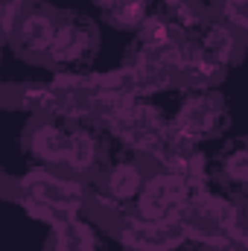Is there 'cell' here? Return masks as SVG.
Returning <instances> with one entry per match:
<instances>
[{
	"label": "cell",
	"instance_id": "4fadbf2b",
	"mask_svg": "<svg viewBox=\"0 0 248 251\" xmlns=\"http://www.w3.org/2000/svg\"><path fill=\"white\" fill-rule=\"evenodd\" d=\"M123 67L128 70V76H131V85H134L137 97H143V100H149V97L167 91V88L173 85V79H175V76L167 70V64L161 62L152 50H146V47H140V44L128 53V59L123 62Z\"/></svg>",
	"mask_w": 248,
	"mask_h": 251
},
{
	"label": "cell",
	"instance_id": "7a4b0ae2",
	"mask_svg": "<svg viewBox=\"0 0 248 251\" xmlns=\"http://www.w3.org/2000/svg\"><path fill=\"white\" fill-rule=\"evenodd\" d=\"M246 219L248 207L243 196L219 193L210 184H204V187H196L193 193L184 216H181V228H184L190 246L207 251H225L240 237Z\"/></svg>",
	"mask_w": 248,
	"mask_h": 251
},
{
	"label": "cell",
	"instance_id": "ac0fdd59",
	"mask_svg": "<svg viewBox=\"0 0 248 251\" xmlns=\"http://www.w3.org/2000/svg\"><path fill=\"white\" fill-rule=\"evenodd\" d=\"M225 251H243V249H237V246H231V249H225Z\"/></svg>",
	"mask_w": 248,
	"mask_h": 251
},
{
	"label": "cell",
	"instance_id": "e0dca14e",
	"mask_svg": "<svg viewBox=\"0 0 248 251\" xmlns=\"http://www.w3.org/2000/svg\"><path fill=\"white\" fill-rule=\"evenodd\" d=\"M234 246L243 249V251H248V219H246V225H243V231H240V237L234 240Z\"/></svg>",
	"mask_w": 248,
	"mask_h": 251
},
{
	"label": "cell",
	"instance_id": "9a60e30c",
	"mask_svg": "<svg viewBox=\"0 0 248 251\" xmlns=\"http://www.w3.org/2000/svg\"><path fill=\"white\" fill-rule=\"evenodd\" d=\"M213 170L219 173V178L237 196H246L248 193V140H234V143L222 146V152L213 161Z\"/></svg>",
	"mask_w": 248,
	"mask_h": 251
},
{
	"label": "cell",
	"instance_id": "3957f363",
	"mask_svg": "<svg viewBox=\"0 0 248 251\" xmlns=\"http://www.w3.org/2000/svg\"><path fill=\"white\" fill-rule=\"evenodd\" d=\"M99 126L128 155H149V158H155L173 134L170 114L143 97H134V100L123 102L120 108L105 114L99 120Z\"/></svg>",
	"mask_w": 248,
	"mask_h": 251
},
{
	"label": "cell",
	"instance_id": "7c38bea8",
	"mask_svg": "<svg viewBox=\"0 0 248 251\" xmlns=\"http://www.w3.org/2000/svg\"><path fill=\"white\" fill-rule=\"evenodd\" d=\"M105 161H108V152H105L102 131L91 123H70V152H67L64 173L88 178V176H97L105 167Z\"/></svg>",
	"mask_w": 248,
	"mask_h": 251
},
{
	"label": "cell",
	"instance_id": "8992f818",
	"mask_svg": "<svg viewBox=\"0 0 248 251\" xmlns=\"http://www.w3.org/2000/svg\"><path fill=\"white\" fill-rule=\"evenodd\" d=\"M193 193H196V184L187 176L158 167L155 173L146 176V184L140 190L131 213L152 222H181Z\"/></svg>",
	"mask_w": 248,
	"mask_h": 251
},
{
	"label": "cell",
	"instance_id": "9c48e42d",
	"mask_svg": "<svg viewBox=\"0 0 248 251\" xmlns=\"http://www.w3.org/2000/svg\"><path fill=\"white\" fill-rule=\"evenodd\" d=\"M117 243L123 251H181L190 246L181 222H152L134 213L120 216Z\"/></svg>",
	"mask_w": 248,
	"mask_h": 251
},
{
	"label": "cell",
	"instance_id": "277c9868",
	"mask_svg": "<svg viewBox=\"0 0 248 251\" xmlns=\"http://www.w3.org/2000/svg\"><path fill=\"white\" fill-rule=\"evenodd\" d=\"M173 131L193 143H210L231 128L228 100L213 88H190L170 114Z\"/></svg>",
	"mask_w": 248,
	"mask_h": 251
},
{
	"label": "cell",
	"instance_id": "6da1fadb",
	"mask_svg": "<svg viewBox=\"0 0 248 251\" xmlns=\"http://www.w3.org/2000/svg\"><path fill=\"white\" fill-rule=\"evenodd\" d=\"M88 196L91 187L85 184V178L50 167H32L15 181V199L21 201L24 213L50 228L82 216Z\"/></svg>",
	"mask_w": 248,
	"mask_h": 251
},
{
	"label": "cell",
	"instance_id": "30bf717a",
	"mask_svg": "<svg viewBox=\"0 0 248 251\" xmlns=\"http://www.w3.org/2000/svg\"><path fill=\"white\" fill-rule=\"evenodd\" d=\"M59 24H62V12H56L53 6H44V3H35L18 21L15 32L9 35V44L24 56L47 59L53 50V41L59 35Z\"/></svg>",
	"mask_w": 248,
	"mask_h": 251
},
{
	"label": "cell",
	"instance_id": "52a82bcc",
	"mask_svg": "<svg viewBox=\"0 0 248 251\" xmlns=\"http://www.w3.org/2000/svg\"><path fill=\"white\" fill-rule=\"evenodd\" d=\"M146 184V170L140 167L137 155H120L108 158L105 167L94 176L91 196L105 213H131L140 190Z\"/></svg>",
	"mask_w": 248,
	"mask_h": 251
},
{
	"label": "cell",
	"instance_id": "5b68a950",
	"mask_svg": "<svg viewBox=\"0 0 248 251\" xmlns=\"http://www.w3.org/2000/svg\"><path fill=\"white\" fill-rule=\"evenodd\" d=\"M237 53V29L219 21H204L190 35V64L184 79L190 88H210L213 79H219Z\"/></svg>",
	"mask_w": 248,
	"mask_h": 251
},
{
	"label": "cell",
	"instance_id": "ba28073f",
	"mask_svg": "<svg viewBox=\"0 0 248 251\" xmlns=\"http://www.w3.org/2000/svg\"><path fill=\"white\" fill-rule=\"evenodd\" d=\"M97 50H99V26L82 12H62L59 35H56L47 59L56 67L73 70L76 64L91 62L97 56Z\"/></svg>",
	"mask_w": 248,
	"mask_h": 251
},
{
	"label": "cell",
	"instance_id": "2e32d148",
	"mask_svg": "<svg viewBox=\"0 0 248 251\" xmlns=\"http://www.w3.org/2000/svg\"><path fill=\"white\" fill-rule=\"evenodd\" d=\"M219 15H222V21L228 26H234L237 32L248 35V0H222Z\"/></svg>",
	"mask_w": 248,
	"mask_h": 251
},
{
	"label": "cell",
	"instance_id": "5bb4252c",
	"mask_svg": "<svg viewBox=\"0 0 248 251\" xmlns=\"http://www.w3.org/2000/svg\"><path fill=\"white\" fill-rule=\"evenodd\" d=\"M47 251H108V246L102 240V231L91 219L76 216L50 228Z\"/></svg>",
	"mask_w": 248,
	"mask_h": 251
},
{
	"label": "cell",
	"instance_id": "8fae6325",
	"mask_svg": "<svg viewBox=\"0 0 248 251\" xmlns=\"http://www.w3.org/2000/svg\"><path fill=\"white\" fill-rule=\"evenodd\" d=\"M70 152V123L56 117H41L26 131V155L35 161V167L62 170Z\"/></svg>",
	"mask_w": 248,
	"mask_h": 251
}]
</instances>
